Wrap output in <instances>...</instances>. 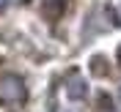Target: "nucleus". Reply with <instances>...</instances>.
<instances>
[{
  "mask_svg": "<svg viewBox=\"0 0 121 112\" xmlns=\"http://www.w3.org/2000/svg\"><path fill=\"white\" fill-rule=\"evenodd\" d=\"M6 3H8V0H0V8H3V6H6Z\"/></svg>",
  "mask_w": 121,
  "mask_h": 112,
  "instance_id": "f257e3e1",
  "label": "nucleus"
}]
</instances>
